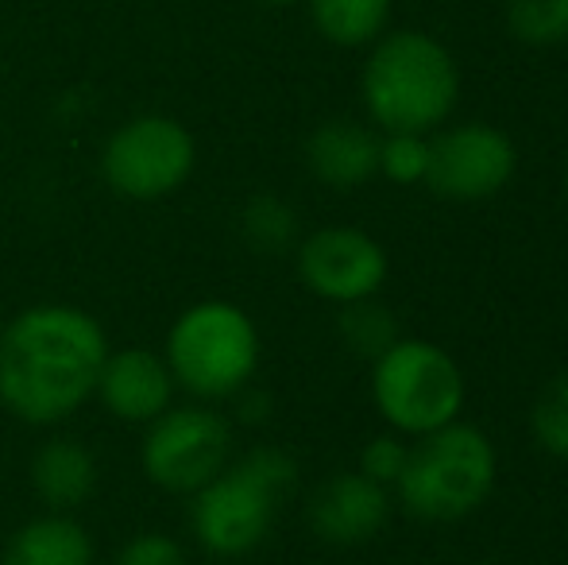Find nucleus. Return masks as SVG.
<instances>
[{
	"label": "nucleus",
	"mask_w": 568,
	"mask_h": 565,
	"mask_svg": "<svg viewBox=\"0 0 568 565\" xmlns=\"http://www.w3.org/2000/svg\"><path fill=\"white\" fill-rule=\"evenodd\" d=\"M109 337L82 306L43 302L0 325V403L28 426L67 423L98 392Z\"/></svg>",
	"instance_id": "obj_1"
},
{
	"label": "nucleus",
	"mask_w": 568,
	"mask_h": 565,
	"mask_svg": "<svg viewBox=\"0 0 568 565\" xmlns=\"http://www.w3.org/2000/svg\"><path fill=\"white\" fill-rule=\"evenodd\" d=\"M359 93L383 132H434L460 98L453 51L426 31H383L359 74Z\"/></svg>",
	"instance_id": "obj_2"
},
{
	"label": "nucleus",
	"mask_w": 568,
	"mask_h": 565,
	"mask_svg": "<svg viewBox=\"0 0 568 565\" xmlns=\"http://www.w3.org/2000/svg\"><path fill=\"white\" fill-rule=\"evenodd\" d=\"M294 481L298 465L275 445H260L240 461H229L205 488L190 496V531L197 546L213 558L252 554L267 538L278 500L294 488Z\"/></svg>",
	"instance_id": "obj_3"
},
{
	"label": "nucleus",
	"mask_w": 568,
	"mask_h": 565,
	"mask_svg": "<svg viewBox=\"0 0 568 565\" xmlns=\"http://www.w3.org/2000/svg\"><path fill=\"white\" fill-rule=\"evenodd\" d=\"M163 356L174 387L202 403L232 400L260 369V330L236 302L205 299L174 317Z\"/></svg>",
	"instance_id": "obj_4"
},
{
	"label": "nucleus",
	"mask_w": 568,
	"mask_h": 565,
	"mask_svg": "<svg viewBox=\"0 0 568 565\" xmlns=\"http://www.w3.org/2000/svg\"><path fill=\"white\" fill-rule=\"evenodd\" d=\"M495 476H499V457L491 437L476 426L449 423L410 445L395 488L410 515L429 523H453L487 504Z\"/></svg>",
	"instance_id": "obj_5"
},
{
	"label": "nucleus",
	"mask_w": 568,
	"mask_h": 565,
	"mask_svg": "<svg viewBox=\"0 0 568 565\" xmlns=\"http://www.w3.org/2000/svg\"><path fill=\"white\" fill-rule=\"evenodd\" d=\"M372 395L379 415L398 434H429L460 418L464 372L434 341L398 337L372 369Z\"/></svg>",
	"instance_id": "obj_6"
},
{
	"label": "nucleus",
	"mask_w": 568,
	"mask_h": 565,
	"mask_svg": "<svg viewBox=\"0 0 568 565\" xmlns=\"http://www.w3.org/2000/svg\"><path fill=\"white\" fill-rule=\"evenodd\" d=\"M197 143L174 117L143 113L124 121L101 151V174L109 190L128 202H159L190 182Z\"/></svg>",
	"instance_id": "obj_7"
},
{
	"label": "nucleus",
	"mask_w": 568,
	"mask_h": 565,
	"mask_svg": "<svg viewBox=\"0 0 568 565\" xmlns=\"http://www.w3.org/2000/svg\"><path fill=\"white\" fill-rule=\"evenodd\" d=\"M232 461V426L205 403L166 407L148 423L140 465L148 481L174 496H194Z\"/></svg>",
	"instance_id": "obj_8"
},
{
	"label": "nucleus",
	"mask_w": 568,
	"mask_h": 565,
	"mask_svg": "<svg viewBox=\"0 0 568 565\" xmlns=\"http://www.w3.org/2000/svg\"><path fill=\"white\" fill-rule=\"evenodd\" d=\"M515 140L495 124H456L429 140L426 186L445 202H484L515 179Z\"/></svg>",
	"instance_id": "obj_9"
},
{
	"label": "nucleus",
	"mask_w": 568,
	"mask_h": 565,
	"mask_svg": "<svg viewBox=\"0 0 568 565\" xmlns=\"http://www.w3.org/2000/svg\"><path fill=\"white\" fill-rule=\"evenodd\" d=\"M387 252L375 236H367L356 225H325L310 233L298 244V275L317 299L348 302L375 299L383 283H387Z\"/></svg>",
	"instance_id": "obj_10"
},
{
	"label": "nucleus",
	"mask_w": 568,
	"mask_h": 565,
	"mask_svg": "<svg viewBox=\"0 0 568 565\" xmlns=\"http://www.w3.org/2000/svg\"><path fill=\"white\" fill-rule=\"evenodd\" d=\"M93 395L105 403V411L120 418V423L148 426L151 418H159L171 407L174 376L166 369V356H159L155 349H109Z\"/></svg>",
	"instance_id": "obj_11"
},
{
	"label": "nucleus",
	"mask_w": 568,
	"mask_h": 565,
	"mask_svg": "<svg viewBox=\"0 0 568 565\" xmlns=\"http://www.w3.org/2000/svg\"><path fill=\"white\" fill-rule=\"evenodd\" d=\"M390 515V496L372 476L337 473L310 500V527L329 546H359L383 531Z\"/></svg>",
	"instance_id": "obj_12"
},
{
	"label": "nucleus",
	"mask_w": 568,
	"mask_h": 565,
	"mask_svg": "<svg viewBox=\"0 0 568 565\" xmlns=\"http://www.w3.org/2000/svg\"><path fill=\"white\" fill-rule=\"evenodd\" d=\"M306 163L310 174L333 190L364 186L379 174V137L359 121H325L306 140Z\"/></svg>",
	"instance_id": "obj_13"
},
{
	"label": "nucleus",
	"mask_w": 568,
	"mask_h": 565,
	"mask_svg": "<svg viewBox=\"0 0 568 565\" xmlns=\"http://www.w3.org/2000/svg\"><path fill=\"white\" fill-rule=\"evenodd\" d=\"M31 488L51 512H74L98 492V457L78 437H51L31 461Z\"/></svg>",
	"instance_id": "obj_14"
},
{
	"label": "nucleus",
	"mask_w": 568,
	"mask_h": 565,
	"mask_svg": "<svg viewBox=\"0 0 568 565\" xmlns=\"http://www.w3.org/2000/svg\"><path fill=\"white\" fill-rule=\"evenodd\" d=\"M0 565H93V538L70 512H47L8 538Z\"/></svg>",
	"instance_id": "obj_15"
},
{
	"label": "nucleus",
	"mask_w": 568,
	"mask_h": 565,
	"mask_svg": "<svg viewBox=\"0 0 568 565\" xmlns=\"http://www.w3.org/2000/svg\"><path fill=\"white\" fill-rule=\"evenodd\" d=\"M317 36L337 47H367L387 31L390 0H306Z\"/></svg>",
	"instance_id": "obj_16"
},
{
	"label": "nucleus",
	"mask_w": 568,
	"mask_h": 565,
	"mask_svg": "<svg viewBox=\"0 0 568 565\" xmlns=\"http://www.w3.org/2000/svg\"><path fill=\"white\" fill-rule=\"evenodd\" d=\"M341 337L356 356L379 361V356L398 341L395 314H390L387 306H379L375 299L348 302V306H341Z\"/></svg>",
	"instance_id": "obj_17"
},
{
	"label": "nucleus",
	"mask_w": 568,
	"mask_h": 565,
	"mask_svg": "<svg viewBox=\"0 0 568 565\" xmlns=\"http://www.w3.org/2000/svg\"><path fill=\"white\" fill-rule=\"evenodd\" d=\"M507 28L530 47L568 39V0H507Z\"/></svg>",
	"instance_id": "obj_18"
},
{
	"label": "nucleus",
	"mask_w": 568,
	"mask_h": 565,
	"mask_svg": "<svg viewBox=\"0 0 568 565\" xmlns=\"http://www.w3.org/2000/svg\"><path fill=\"white\" fill-rule=\"evenodd\" d=\"M244 236L263 252H278L294 241V229H298V218L294 210L275 194H260L244 205Z\"/></svg>",
	"instance_id": "obj_19"
},
{
	"label": "nucleus",
	"mask_w": 568,
	"mask_h": 565,
	"mask_svg": "<svg viewBox=\"0 0 568 565\" xmlns=\"http://www.w3.org/2000/svg\"><path fill=\"white\" fill-rule=\"evenodd\" d=\"M534 442L554 457H568V372L554 376L541 387L538 403L530 411Z\"/></svg>",
	"instance_id": "obj_20"
},
{
	"label": "nucleus",
	"mask_w": 568,
	"mask_h": 565,
	"mask_svg": "<svg viewBox=\"0 0 568 565\" xmlns=\"http://www.w3.org/2000/svg\"><path fill=\"white\" fill-rule=\"evenodd\" d=\"M429 171V140L422 132H387L379 137V174L395 186H418Z\"/></svg>",
	"instance_id": "obj_21"
},
{
	"label": "nucleus",
	"mask_w": 568,
	"mask_h": 565,
	"mask_svg": "<svg viewBox=\"0 0 568 565\" xmlns=\"http://www.w3.org/2000/svg\"><path fill=\"white\" fill-rule=\"evenodd\" d=\"M406 457H410V445H406L403 437L379 434L364 445V453H359V473L372 476V481L383 484V488H395L398 476H403V468H406Z\"/></svg>",
	"instance_id": "obj_22"
},
{
	"label": "nucleus",
	"mask_w": 568,
	"mask_h": 565,
	"mask_svg": "<svg viewBox=\"0 0 568 565\" xmlns=\"http://www.w3.org/2000/svg\"><path fill=\"white\" fill-rule=\"evenodd\" d=\"M113 565H190V562L179 538L159 535V531H143V535L128 538V543L120 546Z\"/></svg>",
	"instance_id": "obj_23"
},
{
	"label": "nucleus",
	"mask_w": 568,
	"mask_h": 565,
	"mask_svg": "<svg viewBox=\"0 0 568 565\" xmlns=\"http://www.w3.org/2000/svg\"><path fill=\"white\" fill-rule=\"evenodd\" d=\"M252 4H267V8H283V4H298V0H252Z\"/></svg>",
	"instance_id": "obj_24"
},
{
	"label": "nucleus",
	"mask_w": 568,
	"mask_h": 565,
	"mask_svg": "<svg viewBox=\"0 0 568 565\" xmlns=\"http://www.w3.org/2000/svg\"><path fill=\"white\" fill-rule=\"evenodd\" d=\"M565 194H568V159H565Z\"/></svg>",
	"instance_id": "obj_25"
}]
</instances>
